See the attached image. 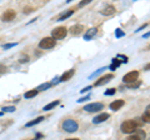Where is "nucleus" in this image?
Returning a JSON list of instances; mask_svg holds the SVG:
<instances>
[{
	"label": "nucleus",
	"instance_id": "7",
	"mask_svg": "<svg viewBox=\"0 0 150 140\" xmlns=\"http://www.w3.org/2000/svg\"><path fill=\"white\" fill-rule=\"evenodd\" d=\"M112 78H114V75H112V74H106V75L101 76L99 80H96L95 84H94V86H101V85H105V84L109 83Z\"/></svg>",
	"mask_w": 150,
	"mask_h": 140
},
{
	"label": "nucleus",
	"instance_id": "12",
	"mask_svg": "<svg viewBox=\"0 0 150 140\" xmlns=\"http://www.w3.org/2000/svg\"><path fill=\"white\" fill-rule=\"evenodd\" d=\"M83 31H84V26H83V25H80V24H78V25H73L71 28H70V34H71V35H75V36L80 35Z\"/></svg>",
	"mask_w": 150,
	"mask_h": 140
},
{
	"label": "nucleus",
	"instance_id": "4",
	"mask_svg": "<svg viewBox=\"0 0 150 140\" xmlns=\"http://www.w3.org/2000/svg\"><path fill=\"white\" fill-rule=\"evenodd\" d=\"M51 35H53V38L56 40H62L64 39L65 36L68 35V29L65 26H58V28H55V29L51 31Z\"/></svg>",
	"mask_w": 150,
	"mask_h": 140
},
{
	"label": "nucleus",
	"instance_id": "32",
	"mask_svg": "<svg viewBox=\"0 0 150 140\" xmlns=\"http://www.w3.org/2000/svg\"><path fill=\"white\" fill-rule=\"evenodd\" d=\"M90 99V96H85V98H81V99H79L78 100V103H83V101H86V100H89Z\"/></svg>",
	"mask_w": 150,
	"mask_h": 140
},
{
	"label": "nucleus",
	"instance_id": "28",
	"mask_svg": "<svg viewBox=\"0 0 150 140\" xmlns=\"http://www.w3.org/2000/svg\"><path fill=\"white\" fill-rule=\"evenodd\" d=\"M16 45H18L16 43H10V44H4V45H3V49H5V50H6V49H10V48H14V46H16Z\"/></svg>",
	"mask_w": 150,
	"mask_h": 140
},
{
	"label": "nucleus",
	"instance_id": "16",
	"mask_svg": "<svg viewBox=\"0 0 150 140\" xmlns=\"http://www.w3.org/2000/svg\"><path fill=\"white\" fill-rule=\"evenodd\" d=\"M38 93H39V90H38V89L29 90V91H26L24 94V98H25V99H31V98H35L38 95Z\"/></svg>",
	"mask_w": 150,
	"mask_h": 140
},
{
	"label": "nucleus",
	"instance_id": "17",
	"mask_svg": "<svg viewBox=\"0 0 150 140\" xmlns=\"http://www.w3.org/2000/svg\"><path fill=\"white\" fill-rule=\"evenodd\" d=\"M44 120V116H39V118H36L35 120H31V121H29L25 127L26 128H30V127H34V125H36V124H39V123H41V121Z\"/></svg>",
	"mask_w": 150,
	"mask_h": 140
},
{
	"label": "nucleus",
	"instance_id": "9",
	"mask_svg": "<svg viewBox=\"0 0 150 140\" xmlns=\"http://www.w3.org/2000/svg\"><path fill=\"white\" fill-rule=\"evenodd\" d=\"M15 16H16V13L11 10V9H9V10H6L3 14L1 19H3V21H11L13 19H15Z\"/></svg>",
	"mask_w": 150,
	"mask_h": 140
},
{
	"label": "nucleus",
	"instance_id": "33",
	"mask_svg": "<svg viewBox=\"0 0 150 140\" xmlns=\"http://www.w3.org/2000/svg\"><path fill=\"white\" fill-rule=\"evenodd\" d=\"M91 89V86H86V88H84V89H81V93H85V91H89Z\"/></svg>",
	"mask_w": 150,
	"mask_h": 140
},
{
	"label": "nucleus",
	"instance_id": "18",
	"mask_svg": "<svg viewBox=\"0 0 150 140\" xmlns=\"http://www.w3.org/2000/svg\"><path fill=\"white\" fill-rule=\"evenodd\" d=\"M59 104H60V101H59V100L51 101V103H49L48 105H45V106H44V110H45V111H49V110H51V109H54L55 106H58Z\"/></svg>",
	"mask_w": 150,
	"mask_h": 140
},
{
	"label": "nucleus",
	"instance_id": "15",
	"mask_svg": "<svg viewBox=\"0 0 150 140\" xmlns=\"http://www.w3.org/2000/svg\"><path fill=\"white\" fill-rule=\"evenodd\" d=\"M74 73H75V70H74V69L69 70V71H67V73H64L63 75H62V78L59 79V81H67V80H69V79L74 75Z\"/></svg>",
	"mask_w": 150,
	"mask_h": 140
},
{
	"label": "nucleus",
	"instance_id": "22",
	"mask_svg": "<svg viewBox=\"0 0 150 140\" xmlns=\"http://www.w3.org/2000/svg\"><path fill=\"white\" fill-rule=\"evenodd\" d=\"M3 111L4 113H13V111H15V106H4Z\"/></svg>",
	"mask_w": 150,
	"mask_h": 140
},
{
	"label": "nucleus",
	"instance_id": "34",
	"mask_svg": "<svg viewBox=\"0 0 150 140\" xmlns=\"http://www.w3.org/2000/svg\"><path fill=\"white\" fill-rule=\"evenodd\" d=\"M70 1H73V0H67V3H70Z\"/></svg>",
	"mask_w": 150,
	"mask_h": 140
},
{
	"label": "nucleus",
	"instance_id": "3",
	"mask_svg": "<svg viewBox=\"0 0 150 140\" xmlns=\"http://www.w3.org/2000/svg\"><path fill=\"white\" fill-rule=\"evenodd\" d=\"M55 45H56V40L53 38V36H46V38H44V39L40 40L39 48H40V49L49 50V49H53Z\"/></svg>",
	"mask_w": 150,
	"mask_h": 140
},
{
	"label": "nucleus",
	"instance_id": "1",
	"mask_svg": "<svg viewBox=\"0 0 150 140\" xmlns=\"http://www.w3.org/2000/svg\"><path fill=\"white\" fill-rule=\"evenodd\" d=\"M62 128L64 132H67V133H75L79 129V124H78V121L74 119H65L62 124Z\"/></svg>",
	"mask_w": 150,
	"mask_h": 140
},
{
	"label": "nucleus",
	"instance_id": "25",
	"mask_svg": "<svg viewBox=\"0 0 150 140\" xmlns=\"http://www.w3.org/2000/svg\"><path fill=\"white\" fill-rule=\"evenodd\" d=\"M125 35V33L123 31V30H121V29H116L115 30V36H116V38H121V36H124Z\"/></svg>",
	"mask_w": 150,
	"mask_h": 140
},
{
	"label": "nucleus",
	"instance_id": "19",
	"mask_svg": "<svg viewBox=\"0 0 150 140\" xmlns=\"http://www.w3.org/2000/svg\"><path fill=\"white\" fill-rule=\"evenodd\" d=\"M73 14H74V10H68L67 13L62 14V15H60V16H59L58 19H56V20H59V21H63V20H65V19H68L69 16H71Z\"/></svg>",
	"mask_w": 150,
	"mask_h": 140
},
{
	"label": "nucleus",
	"instance_id": "30",
	"mask_svg": "<svg viewBox=\"0 0 150 140\" xmlns=\"http://www.w3.org/2000/svg\"><path fill=\"white\" fill-rule=\"evenodd\" d=\"M19 62H20L21 64L23 63H28V62H29V57H28V55H25V57H21V59L19 60Z\"/></svg>",
	"mask_w": 150,
	"mask_h": 140
},
{
	"label": "nucleus",
	"instance_id": "14",
	"mask_svg": "<svg viewBox=\"0 0 150 140\" xmlns=\"http://www.w3.org/2000/svg\"><path fill=\"white\" fill-rule=\"evenodd\" d=\"M101 14L105 16H109V15H112V14H115V6L112 5H106L104 8V10H101Z\"/></svg>",
	"mask_w": 150,
	"mask_h": 140
},
{
	"label": "nucleus",
	"instance_id": "8",
	"mask_svg": "<svg viewBox=\"0 0 150 140\" xmlns=\"http://www.w3.org/2000/svg\"><path fill=\"white\" fill-rule=\"evenodd\" d=\"M133 134V133H131ZM146 138V134H145L144 130H140V129H137L134 132L133 135H130L129 136V140H134V139H137V140H142V139H145Z\"/></svg>",
	"mask_w": 150,
	"mask_h": 140
},
{
	"label": "nucleus",
	"instance_id": "31",
	"mask_svg": "<svg viewBox=\"0 0 150 140\" xmlns=\"http://www.w3.org/2000/svg\"><path fill=\"white\" fill-rule=\"evenodd\" d=\"M5 71H6V66L4 64H0V74L5 73Z\"/></svg>",
	"mask_w": 150,
	"mask_h": 140
},
{
	"label": "nucleus",
	"instance_id": "24",
	"mask_svg": "<svg viewBox=\"0 0 150 140\" xmlns=\"http://www.w3.org/2000/svg\"><path fill=\"white\" fill-rule=\"evenodd\" d=\"M115 91H116V90H115V88H110V89H108V90L104 93V94H105L106 96H110V95H114V94H115Z\"/></svg>",
	"mask_w": 150,
	"mask_h": 140
},
{
	"label": "nucleus",
	"instance_id": "29",
	"mask_svg": "<svg viewBox=\"0 0 150 140\" xmlns=\"http://www.w3.org/2000/svg\"><path fill=\"white\" fill-rule=\"evenodd\" d=\"M93 0H81L80 3H79V8H83V6H85V5H88L89 3H91Z\"/></svg>",
	"mask_w": 150,
	"mask_h": 140
},
{
	"label": "nucleus",
	"instance_id": "11",
	"mask_svg": "<svg viewBox=\"0 0 150 140\" xmlns=\"http://www.w3.org/2000/svg\"><path fill=\"white\" fill-rule=\"evenodd\" d=\"M109 118H110V115L108 114V113H103V114H100V115L95 116V118L93 119V123H94V124H100V123H104V121H106Z\"/></svg>",
	"mask_w": 150,
	"mask_h": 140
},
{
	"label": "nucleus",
	"instance_id": "10",
	"mask_svg": "<svg viewBox=\"0 0 150 140\" xmlns=\"http://www.w3.org/2000/svg\"><path fill=\"white\" fill-rule=\"evenodd\" d=\"M124 104H125V101L124 100H115V101H112V103H110V105H109V108L111 109V110H114V111H118L119 109H121L124 106Z\"/></svg>",
	"mask_w": 150,
	"mask_h": 140
},
{
	"label": "nucleus",
	"instance_id": "20",
	"mask_svg": "<svg viewBox=\"0 0 150 140\" xmlns=\"http://www.w3.org/2000/svg\"><path fill=\"white\" fill-rule=\"evenodd\" d=\"M120 64H121V63L119 62L118 59H112V64L110 65V68H109V69H110V70H112V71H114V70H115L116 68H118Z\"/></svg>",
	"mask_w": 150,
	"mask_h": 140
},
{
	"label": "nucleus",
	"instance_id": "5",
	"mask_svg": "<svg viewBox=\"0 0 150 140\" xmlns=\"http://www.w3.org/2000/svg\"><path fill=\"white\" fill-rule=\"evenodd\" d=\"M104 109V104L103 103H91V104H88L84 106V110L89 111V113H96V111H100Z\"/></svg>",
	"mask_w": 150,
	"mask_h": 140
},
{
	"label": "nucleus",
	"instance_id": "23",
	"mask_svg": "<svg viewBox=\"0 0 150 140\" xmlns=\"http://www.w3.org/2000/svg\"><path fill=\"white\" fill-rule=\"evenodd\" d=\"M51 86V83H46V84H41V85L38 88V90H46L49 89V88Z\"/></svg>",
	"mask_w": 150,
	"mask_h": 140
},
{
	"label": "nucleus",
	"instance_id": "6",
	"mask_svg": "<svg viewBox=\"0 0 150 140\" xmlns=\"http://www.w3.org/2000/svg\"><path fill=\"white\" fill-rule=\"evenodd\" d=\"M138 78H139V73L138 71H130V73H128V74H125V75H124L123 81L126 83V84L134 83V81L138 80Z\"/></svg>",
	"mask_w": 150,
	"mask_h": 140
},
{
	"label": "nucleus",
	"instance_id": "26",
	"mask_svg": "<svg viewBox=\"0 0 150 140\" xmlns=\"http://www.w3.org/2000/svg\"><path fill=\"white\" fill-rule=\"evenodd\" d=\"M139 86H140V83L135 84V81H134V83H129V84H128V88H129V89H137V88H139Z\"/></svg>",
	"mask_w": 150,
	"mask_h": 140
},
{
	"label": "nucleus",
	"instance_id": "2",
	"mask_svg": "<svg viewBox=\"0 0 150 140\" xmlns=\"http://www.w3.org/2000/svg\"><path fill=\"white\" fill-rule=\"evenodd\" d=\"M120 129H121V132L125 133V134H131L138 129V123L134 121V120H126L121 124Z\"/></svg>",
	"mask_w": 150,
	"mask_h": 140
},
{
	"label": "nucleus",
	"instance_id": "13",
	"mask_svg": "<svg viewBox=\"0 0 150 140\" xmlns=\"http://www.w3.org/2000/svg\"><path fill=\"white\" fill-rule=\"evenodd\" d=\"M96 34H98V28H91V29H89L85 33V35H84V39H85L86 41H89V40H91Z\"/></svg>",
	"mask_w": 150,
	"mask_h": 140
},
{
	"label": "nucleus",
	"instance_id": "21",
	"mask_svg": "<svg viewBox=\"0 0 150 140\" xmlns=\"http://www.w3.org/2000/svg\"><path fill=\"white\" fill-rule=\"evenodd\" d=\"M104 70H105V68H100V69H98V70H96V71H94V73L91 74V75H90V76H89V79H93L94 76H98V75H99V74H100V73H103V71H104Z\"/></svg>",
	"mask_w": 150,
	"mask_h": 140
},
{
	"label": "nucleus",
	"instance_id": "27",
	"mask_svg": "<svg viewBox=\"0 0 150 140\" xmlns=\"http://www.w3.org/2000/svg\"><path fill=\"white\" fill-rule=\"evenodd\" d=\"M143 120L145 121V123H149V106H148V108H146V113H145L144 115H143Z\"/></svg>",
	"mask_w": 150,
	"mask_h": 140
}]
</instances>
